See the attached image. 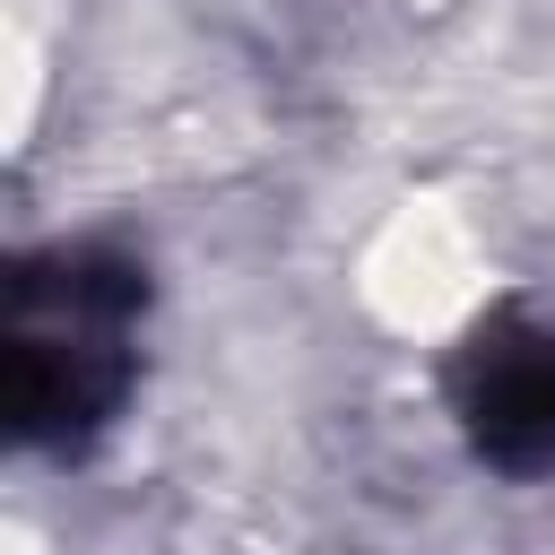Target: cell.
<instances>
[{
  "label": "cell",
  "mask_w": 555,
  "mask_h": 555,
  "mask_svg": "<svg viewBox=\"0 0 555 555\" xmlns=\"http://www.w3.org/2000/svg\"><path fill=\"white\" fill-rule=\"evenodd\" d=\"M147 269L104 243H61L9 269V425L35 451H78L130 399V321Z\"/></svg>",
  "instance_id": "1"
},
{
  "label": "cell",
  "mask_w": 555,
  "mask_h": 555,
  "mask_svg": "<svg viewBox=\"0 0 555 555\" xmlns=\"http://www.w3.org/2000/svg\"><path fill=\"white\" fill-rule=\"evenodd\" d=\"M460 434L486 468L503 477H546L555 468V330L529 312H494L468 330L451 364Z\"/></svg>",
  "instance_id": "2"
}]
</instances>
